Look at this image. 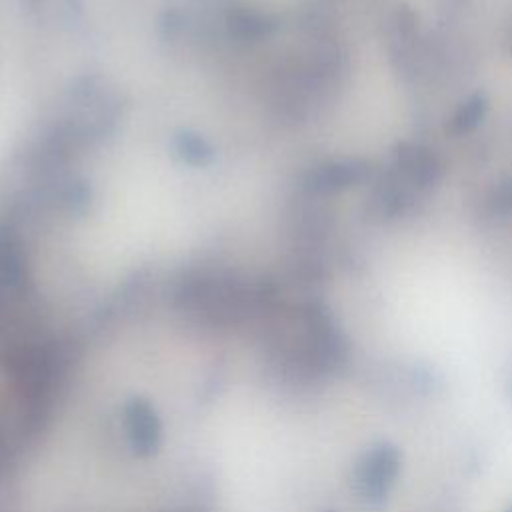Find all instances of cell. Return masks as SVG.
<instances>
[{
  "mask_svg": "<svg viewBox=\"0 0 512 512\" xmlns=\"http://www.w3.org/2000/svg\"><path fill=\"white\" fill-rule=\"evenodd\" d=\"M400 472V452L392 444H376L368 448L354 468V490L368 506H380Z\"/></svg>",
  "mask_w": 512,
  "mask_h": 512,
  "instance_id": "obj_1",
  "label": "cell"
},
{
  "mask_svg": "<svg viewBox=\"0 0 512 512\" xmlns=\"http://www.w3.org/2000/svg\"><path fill=\"white\" fill-rule=\"evenodd\" d=\"M482 110H484V104L480 98L464 104V108L460 110V114L454 118V130L456 132H462V130H468L470 126H474L480 116H482Z\"/></svg>",
  "mask_w": 512,
  "mask_h": 512,
  "instance_id": "obj_2",
  "label": "cell"
}]
</instances>
